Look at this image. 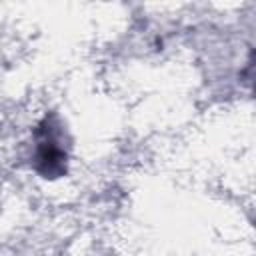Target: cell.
Segmentation results:
<instances>
[{"instance_id":"6da1fadb","label":"cell","mask_w":256,"mask_h":256,"mask_svg":"<svg viewBox=\"0 0 256 256\" xmlns=\"http://www.w3.org/2000/svg\"><path fill=\"white\" fill-rule=\"evenodd\" d=\"M34 136L38 140L36 156H34V168L42 178H60L66 174V152L58 146L54 136V124L52 118H44L38 128L34 130Z\"/></svg>"}]
</instances>
